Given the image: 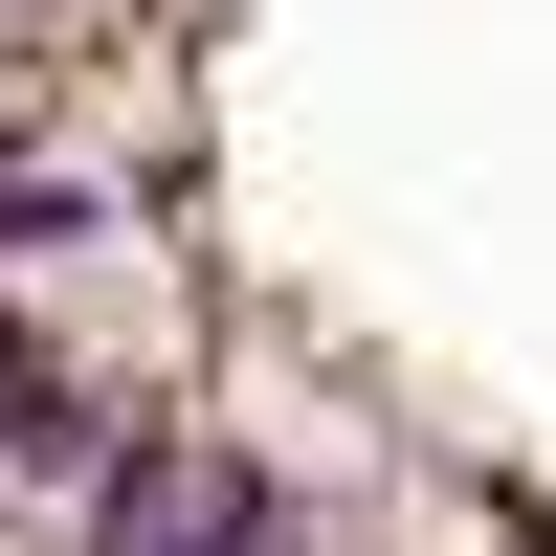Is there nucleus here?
<instances>
[{
  "label": "nucleus",
  "mask_w": 556,
  "mask_h": 556,
  "mask_svg": "<svg viewBox=\"0 0 556 556\" xmlns=\"http://www.w3.org/2000/svg\"><path fill=\"white\" fill-rule=\"evenodd\" d=\"M89 556H312V513L223 445H112L89 468Z\"/></svg>",
  "instance_id": "1"
},
{
  "label": "nucleus",
  "mask_w": 556,
  "mask_h": 556,
  "mask_svg": "<svg viewBox=\"0 0 556 556\" xmlns=\"http://www.w3.org/2000/svg\"><path fill=\"white\" fill-rule=\"evenodd\" d=\"M0 245H89V178L67 156H0Z\"/></svg>",
  "instance_id": "2"
}]
</instances>
